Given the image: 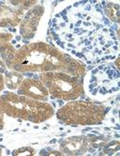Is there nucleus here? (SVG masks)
I'll list each match as a JSON object with an SVG mask.
<instances>
[{"label":"nucleus","mask_w":120,"mask_h":156,"mask_svg":"<svg viewBox=\"0 0 120 156\" xmlns=\"http://www.w3.org/2000/svg\"><path fill=\"white\" fill-rule=\"evenodd\" d=\"M4 85H5V82H4V77H3L1 74H0V91L3 90Z\"/></svg>","instance_id":"15"},{"label":"nucleus","mask_w":120,"mask_h":156,"mask_svg":"<svg viewBox=\"0 0 120 156\" xmlns=\"http://www.w3.org/2000/svg\"><path fill=\"white\" fill-rule=\"evenodd\" d=\"M4 68H5V65L1 61H0V72L3 73L4 72Z\"/></svg>","instance_id":"16"},{"label":"nucleus","mask_w":120,"mask_h":156,"mask_svg":"<svg viewBox=\"0 0 120 156\" xmlns=\"http://www.w3.org/2000/svg\"><path fill=\"white\" fill-rule=\"evenodd\" d=\"M106 111L103 106L84 101L68 103L57 113L58 119L67 124L92 125L101 124L105 118Z\"/></svg>","instance_id":"3"},{"label":"nucleus","mask_w":120,"mask_h":156,"mask_svg":"<svg viewBox=\"0 0 120 156\" xmlns=\"http://www.w3.org/2000/svg\"><path fill=\"white\" fill-rule=\"evenodd\" d=\"M15 54V49L9 42L0 43V55L4 59L12 61L14 58Z\"/></svg>","instance_id":"10"},{"label":"nucleus","mask_w":120,"mask_h":156,"mask_svg":"<svg viewBox=\"0 0 120 156\" xmlns=\"http://www.w3.org/2000/svg\"><path fill=\"white\" fill-rule=\"evenodd\" d=\"M13 155H35L36 151L31 147H23L13 151Z\"/></svg>","instance_id":"12"},{"label":"nucleus","mask_w":120,"mask_h":156,"mask_svg":"<svg viewBox=\"0 0 120 156\" xmlns=\"http://www.w3.org/2000/svg\"><path fill=\"white\" fill-rule=\"evenodd\" d=\"M0 111L9 117L35 123L45 121L53 115V108L46 102L36 101L12 92L0 96Z\"/></svg>","instance_id":"2"},{"label":"nucleus","mask_w":120,"mask_h":156,"mask_svg":"<svg viewBox=\"0 0 120 156\" xmlns=\"http://www.w3.org/2000/svg\"><path fill=\"white\" fill-rule=\"evenodd\" d=\"M4 128V117L3 113L0 111V130H2Z\"/></svg>","instance_id":"14"},{"label":"nucleus","mask_w":120,"mask_h":156,"mask_svg":"<svg viewBox=\"0 0 120 156\" xmlns=\"http://www.w3.org/2000/svg\"><path fill=\"white\" fill-rule=\"evenodd\" d=\"M23 15L24 12L21 9L0 6V27H15L21 22Z\"/></svg>","instance_id":"7"},{"label":"nucleus","mask_w":120,"mask_h":156,"mask_svg":"<svg viewBox=\"0 0 120 156\" xmlns=\"http://www.w3.org/2000/svg\"><path fill=\"white\" fill-rule=\"evenodd\" d=\"M12 39V34H8V33H1L0 34V43L9 42V41H10Z\"/></svg>","instance_id":"13"},{"label":"nucleus","mask_w":120,"mask_h":156,"mask_svg":"<svg viewBox=\"0 0 120 156\" xmlns=\"http://www.w3.org/2000/svg\"><path fill=\"white\" fill-rule=\"evenodd\" d=\"M23 74L16 72V71H12L6 73V84L9 88L10 90H15L18 88L23 82Z\"/></svg>","instance_id":"9"},{"label":"nucleus","mask_w":120,"mask_h":156,"mask_svg":"<svg viewBox=\"0 0 120 156\" xmlns=\"http://www.w3.org/2000/svg\"><path fill=\"white\" fill-rule=\"evenodd\" d=\"M39 79L54 98L68 101L75 100L84 94L83 79L66 73H45L39 76Z\"/></svg>","instance_id":"4"},{"label":"nucleus","mask_w":120,"mask_h":156,"mask_svg":"<svg viewBox=\"0 0 120 156\" xmlns=\"http://www.w3.org/2000/svg\"><path fill=\"white\" fill-rule=\"evenodd\" d=\"M2 154V151H1V149H0V155Z\"/></svg>","instance_id":"17"},{"label":"nucleus","mask_w":120,"mask_h":156,"mask_svg":"<svg viewBox=\"0 0 120 156\" xmlns=\"http://www.w3.org/2000/svg\"><path fill=\"white\" fill-rule=\"evenodd\" d=\"M19 88V94L28 97L36 101L48 100L49 91L40 80L38 79H25L21 83Z\"/></svg>","instance_id":"5"},{"label":"nucleus","mask_w":120,"mask_h":156,"mask_svg":"<svg viewBox=\"0 0 120 156\" xmlns=\"http://www.w3.org/2000/svg\"><path fill=\"white\" fill-rule=\"evenodd\" d=\"M60 146L63 149V151L67 154H82L87 151L88 139L84 136L70 137V139L63 141Z\"/></svg>","instance_id":"8"},{"label":"nucleus","mask_w":120,"mask_h":156,"mask_svg":"<svg viewBox=\"0 0 120 156\" xmlns=\"http://www.w3.org/2000/svg\"><path fill=\"white\" fill-rule=\"evenodd\" d=\"M119 7L118 5H112V4H108L106 9H105V13L111 18V20L118 22L119 21Z\"/></svg>","instance_id":"11"},{"label":"nucleus","mask_w":120,"mask_h":156,"mask_svg":"<svg viewBox=\"0 0 120 156\" xmlns=\"http://www.w3.org/2000/svg\"><path fill=\"white\" fill-rule=\"evenodd\" d=\"M67 55L62 54L53 46L43 42L31 43L21 48L10 61L9 67L14 71L25 72H45L62 71L66 72L71 62Z\"/></svg>","instance_id":"1"},{"label":"nucleus","mask_w":120,"mask_h":156,"mask_svg":"<svg viewBox=\"0 0 120 156\" xmlns=\"http://www.w3.org/2000/svg\"><path fill=\"white\" fill-rule=\"evenodd\" d=\"M43 8L41 6H36L34 9L26 13L25 19L21 23V34L26 39H30L34 36V32L37 29L38 24L43 14Z\"/></svg>","instance_id":"6"}]
</instances>
